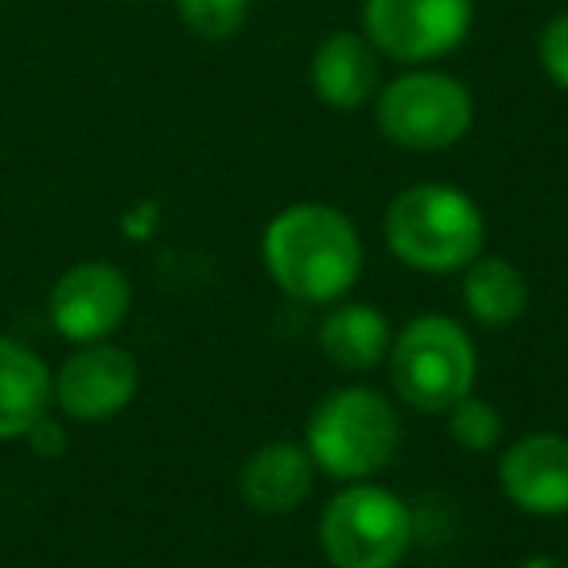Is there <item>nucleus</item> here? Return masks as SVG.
I'll list each match as a JSON object with an SVG mask.
<instances>
[{
	"mask_svg": "<svg viewBox=\"0 0 568 568\" xmlns=\"http://www.w3.org/2000/svg\"><path fill=\"white\" fill-rule=\"evenodd\" d=\"M261 253L293 301L335 304L363 276V242L355 222L324 203H296L268 222Z\"/></svg>",
	"mask_w": 568,
	"mask_h": 568,
	"instance_id": "obj_1",
	"label": "nucleus"
},
{
	"mask_svg": "<svg viewBox=\"0 0 568 568\" xmlns=\"http://www.w3.org/2000/svg\"><path fill=\"white\" fill-rule=\"evenodd\" d=\"M386 242L417 273H459L483 253L487 222L471 195L448 183H417L386 211Z\"/></svg>",
	"mask_w": 568,
	"mask_h": 568,
	"instance_id": "obj_2",
	"label": "nucleus"
},
{
	"mask_svg": "<svg viewBox=\"0 0 568 568\" xmlns=\"http://www.w3.org/2000/svg\"><path fill=\"white\" fill-rule=\"evenodd\" d=\"M402 425L386 394L347 386L332 394L308 420V456L316 471L339 483H363L394 459Z\"/></svg>",
	"mask_w": 568,
	"mask_h": 568,
	"instance_id": "obj_3",
	"label": "nucleus"
},
{
	"mask_svg": "<svg viewBox=\"0 0 568 568\" xmlns=\"http://www.w3.org/2000/svg\"><path fill=\"white\" fill-rule=\"evenodd\" d=\"M479 355L456 320L417 316L389 343V378L405 405L420 413H448L471 394Z\"/></svg>",
	"mask_w": 568,
	"mask_h": 568,
	"instance_id": "obj_4",
	"label": "nucleus"
},
{
	"mask_svg": "<svg viewBox=\"0 0 568 568\" xmlns=\"http://www.w3.org/2000/svg\"><path fill=\"white\" fill-rule=\"evenodd\" d=\"M320 545L335 568H397L413 545V514L394 490L351 483L327 503Z\"/></svg>",
	"mask_w": 568,
	"mask_h": 568,
	"instance_id": "obj_5",
	"label": "nucleus"
},
{
	"mask_svg": "<svg viewBox=\"0 0 568 568\" xmlns=\"http://www.w3.org/2000/svg\"><path fill=\"white\" fill-rule=\"evenodd\" d=\"M475 105L459 79L440 71H413L378 94V129L409 152H440L464 141Z\"/></svg>",
	"mask_w": 568,
	"mask_h": 568,
	"instance_id": "obj_6",
	"label": "nucleus"
},
{
	"mask_svg": "<svg viewBox=\"0 0 568 568\" xmlns=\"http://www.w3.org/2000/svg\"><path fill=\"white\" fill-rule=\"evenodd\" d=\"M471 0H366L363 24L374 51L397 63H433L471 32Z\"/></svg>",
	"mask_w": 568,
	"mask_h": 568,
	"instance_id": "obj_7",
	"label": "nucleus"
},
{
	"mask_svg": "<svg viewBox=\"0 0 568 568\" xmlns=\"http://www.w3.org/2000/svg\"><path fill=\"white\" fill-rule=\"evenodd\" d=\"M133 308V288L118 265L105 261H79L55 281L48 296L51 327L74 347L102 343L125 324Z\"/></svg>",
	"mask_w": 568,
	"mask_h": 568,
	"instance_id": "obj_8",
	"label": "nucleus"
},
{
	"mask_svg": "<svg viewBox=\"0 0 568 568\" xmlns=\"http://www.w3.org/2000/svg\"><path fill=\"white\" fill-rule=\"evenodd\" d=\"M141 386V371H136L133 355L113 343H87L55 374V405L67 420L79 425H98V420L118 417L129 409Z\"/></svg>",
	"mask_w": 568,
	"mask_h": 568,
	"instance_id": "obj_9",
	"label": "nucleus"
},
{
	"mask_svg": "<svg viewBox=\"0 0 568 568\" xmlns=\"http://www.w3.org/2000/svg\"><path fill=\"white\" fill-rule=\"evenodd\" d=\"M503 495L537 518L568 514V440L557 433H534L514 440L498 459Z\"/></svg>",
	"mask_w": 568,
	"mask_h": 568,
	"instance_id": "obj_10",
	"label": "nucleus"
},
{
	"mask_svg": "<svg viewBox=\"0 0 568 568\" xmlns=\"http://www.w3.org/2000/svg\"><path fill=\"white\" fill-rule=\"evenodd\" d=\"M55 405V374L32 347L0 335V444L24 440Z\"/></svg>",
	"mask_w": 568,
	"mask_h": 568,
	"instance_id": "obj_11",
	"label": "nucleus"
},
{
	"mask_svg": "<svg viewBox=\"0 0 568 568\" xmlns=\"http://www.w3.org/2000/svg\"><path fill=\"white\" fill-rule=\"evenodd\" d=\"M316 487V459L293 440L257 448L242 467V498L257 514H293Z\"/></svg>",
	"mask_w": 568,
	"mask_h": 568,
	"instance_id": "obj_12",
	"label": "nucleus"
},
{
	"mask_svg": "<svg viewBox=\"0 0 568 568\" xmlns=\"http://www.w3.org/2000/svg\"><path fill=\"white\" fill-rule=\"evenodd\" d=\"M312 90L332 110H358L378 94L374 43L355 32H335L312 55Z\"/></svg>",
	"mask_w": 568,
	"mask_h": 568,
	"instance_id": "obj_13",
	"label": "nucleus"
},
{
	"mask_svg": "<svg viewBox=\"0 0 568 568\" xmlns=\"http://www.w3.org/2000/svg\"><path fill=\"white\" fill-rule=\"evenodd\" d=\"M389 324L371 304H343L320 327V347L343 371H374L389 355Z\"/></svg>",
	"mask_w": 568,
	"mask_h": 568,
	"instance_id": "obj_14",
	"label": "nucleus"
},
{
	"mask_svg": "<svg viewBox=\"0 0 568 568\" xmlns=\"http://www.w3.org/2000/svg\"><path fill=\"white\" fill-rule=\"evenodd\" d=\"M529 301V284L521 276L518 265H510L506 257H475L467 265L464 281V304L471 312L475 324L483 327H510L514 320H521Z\"/></svg>",
	"mask_w": 568,
	"mask_h": 568,
	"instance_id": "obj_15",
	"label": "nucleus"
},
{
	"mask_svg": "<svg viewBox=\"0 0 568 568\" xmlns=\"http://www.w3.org/2000/svg\"><path fill=\"white\" fill-rule=\"evenodd\" d=\"M448 433L464 452H490L503 440V417L490 402L467 394L448 409Z\"/></svg>",
	"mask_w": 568,
	"mask_h": 568,
	"instance_id": "obj_16",
	"label": "nucleus"
},
{
	"mask_svg": "<svg viewBox=\"0 0 568 568\" xmlns=\"http://www.w3.org/2000/svg\"><path fill=\"white\" fill-rule=\"evenodd\" d=\"M183 24L203 40H230L250 17V0H175Z\"/></svg>",
	"mask_w": 568,
	"mask_h": 568,
	"instance_id": "obj_17",
	"label": "nucleus"
},
{
	"mask_svg": "<svg viewBox=\"0 0 568 568\" xmlns=\"http://www.w3.org/2000/svg\"><path fill=\"white\" fill-rule=\"evenodd\" d=\"M541 67L560 90H568V12L552 17L541 32Z\"/></svg>",
	"mask_w": 568,
	"mask_h": 568,
	"instance_id": "obj_18",
	"label": "nucleus"
},
{
	"mask_svg": "<svg viewBox=\"0 0 568 568\" xmlns=\"http://www.w3.org/2000/svg\"><path fill=\"white\" fill-rule=\"evenodd\" d=\"M24 440L32 444L40 456H59V452H63V444H67V433H63V425H59V420L48 413L43 420H36L32 433H28Z\"/></svg>",
	"mask_w": 568,
	"mask_h": 568,
	"instance_id": "obj_19",
	"label": "nucleus"
},
{
	"mask_svg": "<svg viewBox=\"0 0 568 568\" xmlns=\"http://www.w3.org/2000/svg\"><path fill=\"white\" fill-rule=\"evenodd\" d=\"M521 568H565V565H560L557 557H529Z\"/></svg>",
	"mask_w": 568,
	"mask_h": 568,
	"instance_id": "obj_20",
	"label": "nucleus"
}]
</instances>
